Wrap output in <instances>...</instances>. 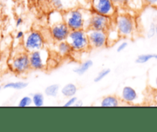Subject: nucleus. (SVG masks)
<instances>
[{"label": "nucleus", "mask_w": 157, "mask_h": 132, "mask_svg": "<svg viewBox=\"0 0 157 132\" xmlns=\"http://www.w3.org/2000/svg\"><path fill=\"white\" fill-rule=\"evenodd\" d=\"M83 105V104H82V101H80V100H77L76 101H75V103L74 104V107H81V106Z\"/></svg>", "instance_id": "obj_29"}, {"label": "nucleus", "mask_w": 157, "mask_h": 132, "mask_svg": "<svg viewBox=\"0 0 157 132\" xmlns=\"http://www.w3.org/2000/svg\"><path fill=\"white\" fill-rule=\"evenodd\" d=\"M1 88H2V87L0 86V91H1Z\"/></svg>", "instance_id": "obj_32"}, {"label": "nucleus", "mask_w": 157, "mask_h": 132, "mask_svg": "<svg viewBox=\"0 0 157 132\" xmlns=\"http://www.w3.org/2000/svg\"><path fill=\"white\" fill-rule=\"evenodd\" d=\"M38 1H42V0H38Z\"/></svg>", "instance_id": "obj_33"}, {"label": "nucleus", "mask_w": 157, "mask_h": 132, "mask_svg": "<svg viewBox=\"0 0 157 132\" xmlns=\"http://www.w3.org/2000/svg\"><path fill=\"white\" fill-rule=\"evenodd\" d=\"M63 19L70 31L85 29V27L89 29V21L85 19L84 13L80 9H71L66 12Z\"/></svg>", "instance_id": "obj_2"}, {"label": "nucleus", "mask_w": 157, "mask_h": 132, "mask_svg": "<svg viewBox=\"0 0 157 132\" xmlns=\"http://www.w3.org/2000/svg\"><path fill=\"white\" fill-rule=\"evenodd\" d=\"M72 48L66 40L59 42L57 45V52L62 56H66L72 52Z\"/></svg>", "instance_id": "obj_14"}, {"label": "nucleus", "mask_w": 157, "mask_h": 132, "mask_svg": "<svg viewBox=\"0 0 157 132\" xmlns=\"http://www.w3.org/2000/svg\"><path fill=\"white\" fill-rule=\"evenodd\" d=\"M77 100H78V98H77L76 97H75V96L69 97L67 101L63 105V106H64V107H71V106H73L74 104H75V101H76Z\"/></svg>", "instance_id": "obj_25"}, {"label": "nucleus", "mask_w": 157, "mask_h": 132, "mask_svg": "<svg viewBox=\"0 0 157 132\" xmlns=\"http://www.w3.org/2000/svg\"><path fill=\"white\" fill-rule=\"evenodd\" d=\"M155 35L157 36V22L155 23Z\"/></svg>", "instance_id": "obj_30"}, {"label": "nucleus", "mask_w": 157, "mask_h": 132, "mask_svg": "<svg viewBox=\"0 0 157 132\" xmlns=\"http://www.w3.org/2000/svg\"><path fill=\"white\" fill-rule=\"evenodd\" d=\"M93 64V62L92 60H86V61L81 63L80 65L78 66L77 68H75L74 69V72L78 75H84L86 72H87V71L91 68Z\"/></svg>", "instance_id": "obj_15"}, {"label": "nucleus", "mask_w": 157, "mask_h": 132, "mask_svg": "<svg viewBox=\"0 0 157 132\" xmlns=\"http://www.w3.org/2000/svg\"><path fill=\"white\" fill-rule=\"evenodd\" d=\"M120 101L116 96L108 95L104 97L101 101V107H118L120 106Z\"/></svg>", "instance_id": "obj_12"}, {"label": "nucleus", "mask_w": 157, "mask_h": 132, "mask_svg": "<svg viewBox=\"0 0 157 132\" xmlns=\"http://www.w3.org/2000/svg\"><path fill=\"white\" fill-rule=\"evenodd\" d=\"M11 68L13 72L17 74H22L28 71L30 68L28 54H20L13 58L11 63Z\"/></svg>", "instance_id": "obj_10"}, {"label": "nucleus", "mask_w": 157, "mask_h": 132, "mask_svg": "<svg viewBox=\"0 0 157 132\" xmlns=\"http://www.w3.org/2000/svg\"><path fill=\"white\" fill-rule=\"evenodd\" d=\"M121 97L123 101L127 103H132L138 98L136 91L131 86H125L122 90Z\"/></svg>", "instance_id": "obj_11"}, {"label": "nucleus", "mask_w": 157, "mask_h": 132, "mask_svg": "<svg viewBox=\"0 0 157 132\" xmlns=\"http://www.w3.org/2000/svg\"><path fill=\"white\" fill-rule=\"evenodd\" d=\"M128 43L126 42H123L120 43L119 46H117V52H122L123 51H124L125 49L127 48Z\"/></svg>", "instance_id": "obj_26"}, {"label": "nucleus", "mask_w": 157, "mask_h": 132, "mask_svg": "<svg viewBox=\"0 0 157 132\" xmlns=\"http://www.w3.org/2000/svg\"><path fill=\"white\" fill-rule=\"evenodd\" d=\"M111 70L109 68H104V69L101 70L99 72V74L95 77L94 82H99L102 80L103 79H105L107 75L110 73Z\"/></svg>", "instance_id": "obj_20"}, {"label": "nucleus", "mask_w": 157, "mask_h": 132, "mask_svg": "<svg viewBox=\"0 0 157 132\" xmlns=\"http://www.w3.org/2000/svg\"><path fill=\"white\" fill-rule=\"evenodd\" d=\"M77 91H78V88L75 84L68 83L62 88L61 93L64 97H71L75 95Z\"/></svg>", "instance_id": "obj_13"}, {"label": "nucleus", "mask_w": 157, "mask_h": 132, "mask_svg": "<svg viewBox=\"0 0 157 132\" xmlns=\"http://www.w3.org/2000/svg\"><path fill=\"white\" fill-rule=\"evenodd\" d=\"M66 41L75 52H86L90 48L87 32L84 29L70 31Z\"/></svg>", "instance_id": "obj_1"}, {"label": "nucleus", "mask_w": 157, "mask_h": 132, "mask_svg": "<svg viewBox=\"0 0 157 132\" xmlns=\"http://www.w3.org/2000/svg\"><path fill=\"white\" fill-rule=\"evenodd\" d=\"M133 17L127 14L118 15L116 18V27L118 34L122 37H130L135 31Z\"/></svg>", "instance_id": "obj_3"}, {"label": "nucleus", "mask_w": 157, "mask_h": 132, "mask_svg": "<svg viewBox=\"0 0 157 132\" xmlns=\"http://www.w3.org/2000/svg\"><path fill=\"white\" fill-rule=\"evenodd\" d=\"M22 23H23V19H22V18H18L17 20H16V27L20 26V25H22Z\"/></svg>", "instance_id": "obj_28"}, {"label": "nucleus", "mask_w": 157, "mask_h": 132, "mask_svg": "<svg viewBox=\"0 0 157 132\" xmlns=\"http://www.w3.org/2000/svg\"><path fill=\"white\" fill-rule=\"evenodd\" d=\"M143 2L147 6L157 9V0H143Z\"/></svg>", "instance_id": "obj_24"}, {"label": "nucleus", "mask_w": 157, "mask_h": 132, "mask_svg": "<svg viewBox=\"0 0 157 132\" xmlns=\"http://www.w3.org/2000/svg\"><path fill=\"white\" fill-rule=\"evenodd\" d=\"M155 88H156V89H157V76L155 77Z\"/></svg>", "instance_id": "obj_31"}, {"label": "nucleus", "mask_w": 157, "mask_h": 132, "mask_svg": "<svg viewBox=\"0 0 157 132\" xmlns=\"http://www.w3.org/2000/svg\"><path fill=\"white\" fill-rule=\"evenodd\" d=\"M92 12L113 18L116 13V6L111 0H91Z\"/></svg>", "instance_id": "obj_4"}, {"label": "nucleus", "mask_w": 157, "mask_h": 132, "mask_svg": "<svg viewBox=\"0 0 157 132\" xmlns=\"http://www.w3.org/2000/svg\"><path fill=\"white\" fill-rule=\"evenodd\" d=\"M116 7H130L132 0H111Z\"/></svg>", "instance_id": "obj_21"}, {"label": "nucleus", "mask_w": 157, "mask_h": 132, "mask_svg": "<svg viewBox=\"0 0 157 132\" xmlns=\"http://www.w3.org/2000/svg\"><path fill=\"white\" fill-rule=\"evenodd\" d=\"M28 86V83L24 82H10L4 85V88H10V89L15 90H21L24 89Z\"/></svg>", "instance_id": "obj_17"}, {"label": "nucleus", "mask_w": 157, "mask_h": 132, "mask_svg": "<svg viewBox=\"0 0 157 132\" xmlns=\"http://www.w3.org/2000/svg\"><path fill=\"white\" fill-rule=\"evenodd\" d=\"M24 37V32L22 31H18L17 34H16V38H18V39H21V38H22Z\"/></svg>", "instance_id": "obj_27"}, {"label": "nucleus", "mask_w": 157, "mask_h": 132, "mask_svg": "<svg viewBox=\"0 0 157 132\" xmlns=\"http://www.w3.org/2000/svg\"><path fill=\"white\" fill-rule=\"evenodd\" d=\"M112 19L113 18L109 16L93 13L90 16L89 29H94L107 32L111 27Z\"/></svg>", "instance_id": "obj_5"}, {"label": "nucleus", "mask_w": 157, "mask_h": 132, "mask_svg": "<svg viewBox=\"0 0 157 132\" xmlns=\"http://www.w3.org/2000/svg\"><path fill=\"white\" fill-rule=\"evenodd\" d=\"M32 103H33V99H32V97H29V96H25V97L21 98L18 106L22 108L28 107V106L31 105Z\"/></svg>", "instance_id": "obj_22"}, {"label": "nucleus", "mask_w": 157, "mask_h": 132, "mask_svg": "<svg viewBox=\"0 0 157 132\" xmlns=\"http://www.w3.org/2000/svg\"><path fill=\"white\" fill-rule=\"evenodd\" d=\"M33 104L36 107H42L44 105V95L42 93H35L32 97Z\"/></svg>", "instance_id": "obj_18"}, {"label": "nucleus", "mask_w": 157, "mask_h": 132, "mask_svg": "<svg viewBox=\"0 0 157 132\" xmlns=\"http://www.w3.org/2000/svg\"><path fill=\"white\" fill-rule=\"evenodd\" d=\"M50 2L56 9L61 10L63 9V3L62 0H50Z\"/></svg>", "instance_id": "obj_23"}, {"label": "nucleus", "mask_w": 157, "mask_h": 132, "mask_svg": "<svg viewBox=\"0 0 157 132\" xmlns=\"http://www.w3.org/2000/svg\"><path fill=\"white\" fill-rule=\"evenodd\" d=\"M59 91V85L58 84H52L46 87L45 89V94L48 97H56Z\"/></svg>", "instance_id": "obj_16"}, {"label": "nucleus", "mask_w": 157, "mask_h": 132, "mask_svg": "<svg viewBox=\"0 0 157 132\" xmlns=\"http://www.w3.org/2000/svg\"><path fill=\"white\" fill-rule=\"evenodd\" d=\"M24 46L27 52H29L43 49L44 46V39L41 33L37 31L28 33L25 38Z\"/></svg>", "instance_id": "obj_7"}, {"label": "nucleus", "mask_w": 157, "mask_h": 132, "mask_svg": "<svg viewBox=\"0 0 157 132\" xmlns=\"http://www.w3.org/2000/svg\"><path fill=\"white\" fill-rule=\"evenodd\" d=\"M69 31H70V29L65 23L63 19L62 22L54 23V25L50 28L51 35L53 39L58 42L66 40L69 34Z\"/></svg>", "instance_id": "obj_9"}, {"label": "nucleus", "mask_w": 157, "mask_h": 132, "mask_svg": "<svg viewBox=\"0 0 157 132\" xmlns=\"http://www.w3.org/2000/svg\"><path fill=\"white\" fill-rule=\"evenodd\" d=\"M155 54H143L139 55L136 59L137 64H145L152 59H155Z\"/></svg>", "instance_id": "obj_19"}, {"label": "nucleus", "mask_w": 157, "mask_h": 132, "mask_svg": "<svg viewBox=\"0 0 157 132\" xmlns=\"http://www.w3.org/2000/svg\"><path fill=\"white\" fill-rule=\"evenodd\" d=\"M86 32L89 42H90V46L91 48L101 49V48H103L107 46L108 35H107L106 31L88 29Z\"/></svg>", "instance_id": "obj_6"}, {"label": "nucleus", "mask_w": 157, "mask_h": 132, "mask_svg": "<svg viewBox=\"0 0 157 132\" xmlns=\"http://www.w3.org/2000/svg\"><path fill=\"white\" fill-rule=\"evenodd\" d=\"M29 58L30 68L32 69L43 70L46 67L47 55L46 52H43V49L29 52Z\"/></svg>", "instance_id": "obj_8"}]
</instances>
